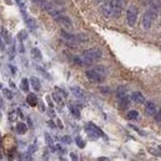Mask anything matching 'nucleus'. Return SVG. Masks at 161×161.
I'll return each instance as SVG.
<instances>
[{"mask_svg": "<svg viewBox=\"0 0 161 161\" xmlns=\"http://www.w3.org/2000/svg\"><path fill=\"white\" fill-rule=\"evenodd\" d=\"M124 8V0H110V9H112V16L119 17Z\"/></svg>", "mask_w": 161, "mask_h": 161, "instance_id": "obj_7", "label": "nucleus"}, {"mask_svg": "<svg viewBox=\"0 0 161 161\" xmlns=\"http://www.w3.org/2000/svg\"><path fill=\"white\" fill-rule=\"evenodd\" d=\"M10 86H11V88H16V87H15V84H14V83H13V82H11V83H10Z\"/></svg>", "mask_w": 161, "mask_h": 161, "instance_id": "obj_36", "label": "nucleus"}, {"mask_svg": "<svg viewBox=\"0 0 161 161\" xmlns=\"http://www.w3.org/2000/svg\"><path fill=\"white\" fill-rule=\"evenodd\" d=\"M156 122H157V123H161V108H160V110L156 113Z\"/></svg>", "mask_w": 161, "mask_h": 161, "instance_id": "obj_31", "label": "nucleus"}, {"mask_svg": "<svg viewBox=\"0 0 161 161\" xmlns=\"http://www.w3.org/2000/svg\"><path fill=\"white\" fill-rule=\"evenodd\" d=\"M36 150H37V146L36 145H31V146L29 147V154H32V152H35Z\"/></svg>", "mask_w": 161, "mask_h": 161, "instance_id": "obj_30", "label": "nucleus"}, {"mask_svg": "<svg viewBox=\"0 0 161 161\" xmlns=\"http://www.w3.org/2000/svg\"><path fill=\"white\" fill-rule=\"evenodd\" d=\"M26 130H27V127H26L25 123H19V124H16V133H19V134H25Z\"/></svg>", "mask_w": 161, "mask_h": 161, "instance_id": "obj_21", "label": "nucleus"}, {"mask_svg": "<svg viewBox=\"0 0 161 161\" xmlns=\"http://www.w3.org/2000/svg\"><path fill=\"white\" fill-rule=\"evenodd\" d=\"M30 82H31V86H32V88L36 92H39L40 89H41V83H40L39 78H36V77H32V78L30 79Z\"/></svg>", "mask_w": 161, "mask_h": 161, "instance_id": "obj_19", "label": "nucleus"}, {"mask_svg": "<svg viewBox=\"0 0 161 161\" xmlns=\"http://www.w3.org/2000/svg\"><path fill=\"white\" fill-rule=\"evenodd\" d=\"M84 132L89 135V138L91 139H98V138H105L104 133L100 130L97 125H94L93 123H88L86 124L84 127Z\"/></svg>", "mask_w": 161, "mask_h": 161, "instance_id": "obj_5", "label": "nucleus"}, {"mask_svg": "<svg viewBox=\"0 0 161 161\" xmlns=\"http://www.w3.org/2000/svg\"><path fill=\"white\" fill-rule=\"evenodd\" d=\"M127 92H128L127 87H125V86H119L117 88V97L119 99H122V98H124L125 95H127Z\"/></svg>", "mask_w": 161, "mask_h": 161, "instance_id": "obj_17", "label": "nucleus"}, {"mask_svg": "<svg viewBox=\"0 0 161 161\" xmlns=\"http://www.w3.org/2000/svg\"><path fill=\"white\" fill-rule=\"evenodd\" d=\"M132 98L135 103H139V104H145V98H144V95H142L140 92H134L132 94Z\"/></svg>", "mask_w": 161, "mask_h": 161, "instance_id": "obj_12", "label": "nucleus"}, {"mask_svg": "<svg viewBox=\"0 0 161 161\" xmlns=\"http://www.w3.org/2000/svg\"><path fill=\"white\" fill-rule=\"evenodd\" d=\"M30 83L31 82H29V79H26V78H22L21 79V82H20V88L22 89L24 92H29V89H30Z\"/></svg>", "mask_w": 161, "mask_h": 161, "instance_id": "obj_20", "label": "nucleus"}, {"mask_svg": "<svg viewBox=\"0 0 161 161\" xmlns=\"http://www.w3.org/2000/svg\"><path fill=\"white\" fill-rule=\"evenodd\" d=\"M127 118L129 120H138L139 119V112L135 110V109H132L127 113Z\"/></svg>", "mask_w": 161, "mask_h": 161, "instance_id": "obj_18", "label": "nucleus"}, {"mask_svg": "<svg viewBox=\"0 0 161 161\" xmlns=\"http://www.w3.org/2000/svg\"><path fill=\"white\" fill-rule=\"evenodd\" d=\"M76 142H77V145H78V147H81V149H83L86 146L84 140H83L82 138H79V136H77V138H76Z\"/></svg>", "mask_w": 161, "mask_h": 161, "instance_id": "obj_26", "label": "nucleus"}, {"mask_svg": "<svg viewBox=\"0 0 161 161\" xmlns=\"http://www.w3.org/2000/svg\"><path fill=\"white\" fill-rule=\"evenodd\" d=\"M16 119H17V114H16V110H13V112H10V114H9V120H10V122H16Z\"/></svg>", "mask_w": 161, "mask_h": 161, "instance_id": "obj_28", "label": "nucleus"}, {"mask_svg": "<svg viewBox=\"0 0 161 161\" xmlns=\"http://www.w3.org/2000/svg\"><path fill=\"white\" fill-rule=\"evenodd\" d=\"M62 98H63V97H62V95L59 94L58 92L55 91V93H52V99L55 100V103L58 104L59 107H63V105H64V102H63V99H62Z\"/></svg>", "mask_w": 161, "mask_h": 161, "instance_id": "obj_15", "label": "nucleus"}, {"mask_svg": "<svg viewBox=\"0 0 161 161\" xmlns=\"http://www.w3.org/2000/svg\"><path fill=\"white\" fill-rule=\"evenodd\" d=\"M26 102L30 107H36L37 104V97H36V94H34V93H29L27 94V97H26Z\"/></svg>", "mask_w": 161, "mask_h": 161, "instance_id": "obj_14", "label": "nucleus"}, {"mask_svg": "<svg viewBox=\"0 0 161 161\" xmlns=\"http://www.w3.org/2000/svg\"><path fill=\"white\" fill-rule=\"evenodd\" d=\"M24 20H25V24H26V26L29 27L30 31H35V30L37 29L36 21H35L32 17H30V16L27 15V13H24Z\"/></svg>", "mask_w": 161, "mask_h": 161, "instance_id": "obj_10", "label": "nucleus"}, {"mask_svg": "<svg viewBox=\"0 0 161 161\" xmlns=\"http://www.w3.org/2000/svg\"><path fill=\"white\" fill-rule=\"evenodd\" d=\"M1 35H3V40H4V41H6V44H9V42H10L9 34H8V31H5V29H4V27L1 29Z\"/></svg>", "mask_w": 161, "mask_h": 161, "instance_id": "obj_25", "label": "nucleus"}, {"mask_svg": "<svg viewBox=\"0 0 161 161\" xmlns=\"http://www.w3.org/2000/svg\"><path fill=\"white\" fill-rule=\"evenodd\" d=\"M56 21L59 24V25H62L63 27H66V29H68V30H71L73 27V24H72V21H71V19L68 16H64V15H61L59 14L57 17H56Z\"/></svg>", "mask_w": 161, "mask_h": 161, "instance_id": "obj_8", "label": "nucleus"}, {"mask_svg": "<svg viewBox=\"0 0 161 161\" xmlns=\"http://www.w3.org/2000/svg\"><path fill=\"white\" fill-rule=\"evenodd\" d=\"M17 39H19L20 41L26 40V39H27V32H26V30H21V31L17 34Z\"/></svg>", "mask_w": 161, "mask_h": 161, "instance_id": "obj_24", "label": "nucleus"}, {"mask_svg": "<svg viewBox=\"0 0 161 161\" xmlns=\"http://www.w3.org/2000/svg\"><path fill=\"white\" fill-rule=\"evenodd\" d=\"M5 1H6L9 5H11V4H13V1H11V0H5Z\"/></svg>", "mask_w": 161, "mask_h": 161, "instance_id": "obj_35", "label": "nucleus"}, {"mask_svg": "<svg viewBox=\"0 0 161 161\" xmlns=\"http://www.w3.org/2000/svg\"><path fill=\"white\" fill-rule=\"evenodd\" d=\"M156 13H157V5L156 4H150L149 9L144 13V16H142V21H141V25L144 30H149L151 27L152 22L156 17Z\"/></svg>", "mask_w": 161, "mask_h": 161, "instance_id": "obj_4", "label": "nucleus"}, {"mask_svg": "<svg viewBox=\"0 0 161 161\" xmlns=\"http://www.w3.org/2000/svg\"><path fill=\"white\" fill-rule=\"evenodd\" d=\"M79 108H81V105L76 107L74 104H69V110H71V114H72L76 119H81V110H79Z\"/></svg>", "mask_w": 161, "mask_h": 161, "instance_id": "obj_13", "label": "nucleus"}, {"mask_svg": "<svg viewBox=\"0 0 161 161\" xmlns=\"http://www.w3.org/2000/svg\"><path fill=\"white\" fill-rule=\"evenodd\" d=\"M138 15H139V10L135 5H130L127 10V22L129 26L134 27L136 21H138Z\"/></svg>", "mask_w": 161, "mask_h": 161, "instance_id": "obj_6", "label": "nucleus"}, {"mask_svg": "<svg viewBox=\"0 0 161 161\" xmlns=\"http://www.w3.org/2000/svg\"><path fill=\"white\" fill-rule=\"evenodd\" d=\"M160 150H161V146H160Z\"/></svg>", "mask_w": 161, "mask_h": 161, "instance_id": "obj_37", "label": "nucleus"}, {"mask_svg": "<svg viewBox=\"0 0 161 161\" xmlns=\"http://www.w3.org/2000/svg\"><path fill=\"white\" fill-rule=\"evenodd\" d=\"M145 114L151 117V115H156V104L151 100L145 103Z\"/></svg>", "mask_w": 161, "mask_h": 161, "instance_id": "obj_11", "label": "nucleus"}, {"mask_svg": "<svg viewBox=\"0 0 161 161\" xmlns=\"http://www.w3.org/2000/svg\"><path fill=\"white\" fill-rule=\"evenodd\" d=\"M62 141H63V142H67V144H69V142H71V138H69V136H63V138H62Z\"/></svg>", "mask_w": 161, "mask_h": 161, "instance_id": "obj_32", "label": "nucleus"}, {"mask_svg": "<svg viewBox=\"0 0 161 161\" xmlns=\"http://www.w3.org/2000/svg\"><path fill=\"white\" fill-rule=\"evenodd\" d=\"M3 94H4V97H6L8 99H13V92L9 91V89L4 88L3 89Z\"/></svg>", "mask_w": 161, "mask_h": 161, "instance_id": "obj_27", "label": "nucleus"}, {"mask_svg": "<svg viewBox=\"0 0 161 161\" xmlns=\"http://www.w3.org/2000/svg\"><path fill=\"white\" fill-rule=\"evenodd\" d=\"M69 155H71V159H72V160H78V156H77V154H74V152H71Z\"/></svg>", "mask_w": 161, "mask_h": 161, "instance_id": "obj_33", "label": "nucleus"}, {"mask_svg": "<svg viewBox=\"0 0 161 161\" xmlns=\"http://www.w3.org/2000/svg\"><path fill=\"white\" fill-rule=\"evenodd\" d=\"M120 100V108L122 109H124V108H128V105H129V98L125 95L124 98H122V99H119Z\"/></svg>", "mask_w": 161, "mask_h": 161, "instance_id": "obj_23", "label": "nucleus"}, {"mask_svg": "<svg viewBox=\"0 0 161 161\" xmlns=\"http://www.w3.org/2000/svg\"><path fill=\"white\" fill-rule=\"evenodd\" d=\"M45 140H46V142H47V145H49V146L51 147V150L55 151V150H56V147L53 146V145H55V144H53V139L51 138V135H50L49 133H46V134H45Z\"/></svg>", "mask_w": 161, "mask_h": 161, "instance_id": "obj_22", "label": "nucleus"}, {"mask_svg": "<svg viewBox=\"0 0 161 161\" xmlns=\"http://www.w3.org/2000/svg\"><path fill=\"white\" fill-rule=\"evenodd\" d=\"M49 125H50L51 128H55V124H53V122H51V120L49 122Z\"/></svg>", "mask_w": 161, "mask_h": 161, "instance_id": "obj_34", "label": "nucleus"}, {"mask_svg": "<svg viewBox=\"0 0 161 161\" xmlns=\"http://www.w3.org/2000/svg\"><path fill=\"white\" fill-rule=\"evenodd\" d=\"M61 36L62 39L66 41V44L69 46V47H76L77 45L79 44H83L86 41L89 40V37L87 36L86 34H78V35H72L67 32L66 30H61Z\"/></svg>", "mask_w": 161, "mask_h": 161, "instance_id": "obj_3", "label": "nucleus"}, {"mask_svg": "<svg viewBox=\"0 0 161 161\" xmlns=\"http://www.w3.org/2000/svg\"><path fill=\"white\" fill-rule=\"evenodd\" d=\"M82 58H83V63L84 66H92L94 62L99 61L103 56V52L98 47H93V49H88L86 51L82 52Z\"/></svg>", "mask_w": 161, "mask_h": 161, "instance_id": "obj_2", "label": "nucleus"}, {"mask_svg": "<svg viewBox=\"0 0 161 161\" xmlns=\"http://www.w3.org/2000/svg\"><path fill=\"white\" fill-rule=\"evenodd\" d=\"M99 1H100V0H99Z\"/></svg>", "mask_w": 161, "mask_h": 161, "instance_id": "obj_38", "label": "nucleus"}, {"mask_svg": "<svg viewBox=\"0 0 161 161\" xmlns=\"http://www.w3.org/2000/svg\"><path fill=\"white\" fill-rule=\"evenodd\" d=\"M69 89H71V92L73 93V95H74L77 99L86 100V99L88 98V94H87L84 91H83L82 88H79V87H77V86H76V87H71Z\"/></svg>", "mask_w": 161, "mask_h": 161, "instance_id": "obj_9", "label": "nucleus"}, {"mask_svg": "<svg viewBox=\"0 0 161 161\" xmlns=\"http://www.w3.org/2000/svg\"><path fill=\"white\" fill-rule=\"evenodd\" d=\"M107 73H108V71L104 66H95L92 69H88L86 76L93 83H103L107 78Z\"/></svg>", "mask_w": 161, "mask_h": 161, "instance_id": "obj_1", "label": "nucleus"}, {"mask_svg": "<svg viewBox=\"0 0 161 161\" xmlns=\"http://www.w3.org/2000/svg\"><path fill=\"white\" fill-rule=\"evenodd\" d=\"M55 91H56V92H58L59 94H61V95H62V97H63V98H67V95H68V94H67V92H66V91H64V89H62V88H58V87H56V88H55Z\"/></svg>", "mask_w": 161, "mask_h": 161, "instance_id": "obj_29", "label": "nucleus"}, {"mask_svg": "<svg viewBox=\"0 0 161 161\" xmlns=\"http://www.w3.org/2000/svg\"><path fill=\"white\" fill-rule=\"evenodd\" d=\"M31 56L34 59H37V61H41L42 59V53L37 49V47H32L31 49Z\"/></svg>", "mask_w": 161, "mask_h": 161, "instance_id": "obj_16", "label": "nucleus"}]
</instances>
